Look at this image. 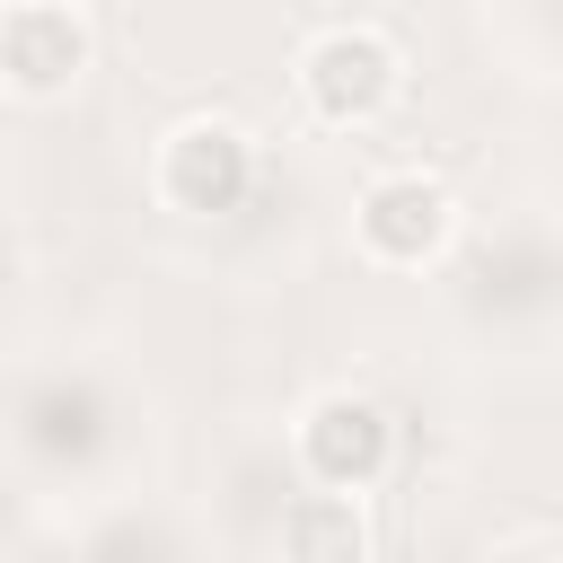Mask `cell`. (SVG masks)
<instances>
[{"mask_svg": "<svg viewBox=\"0 0 563 563\" xmlns=\"http://www.w3.org/2000/svg\"><path fill=\"white\" fill-rule=\"evenodd\" d=\"M308 88L325 97V106H378L387 88H396V53L378 44V35H334V44H317L308 53Z\"/></svg>", "mask_w": 563, "mask_h": 563, "instance_id": "cell-1", "label": "cell"}, {"mask_svg": "<svg viewBox=\"0 0 563 563\" xmlns=\"http://www.w3.org/2000/svg\"><path fill=\"white\" fill-rule=\"evenodd\" d=\"M290 563H361V510L352 501H299L290 510Z\"/></svg>", "mask_w": 563, "mask_h": 563, "instance_id": "cell-2", "label": "cell"}]
</instances>
